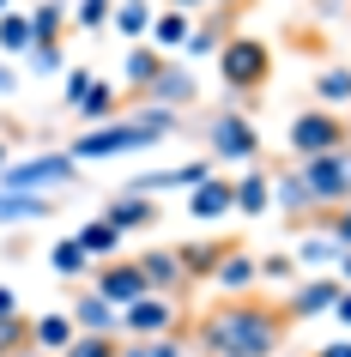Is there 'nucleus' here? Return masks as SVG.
I'll use <instances>...</instances> for the list:
<instances>
[{
  "mask_svg": "<svg viewBox=\"0 0 351 357\" xmlns=\"http://www.w3.org/2000/svg\"><path fill=\"white\" fill-rule=\"evenodd\" d=\"M267 176H273V206L303 230V225L315 218V194H309V182H303V169L285 164V169H267Z\"/></svg>",
  "mask_w": 351,
  "mask_h": 357,
  "instance_id": "11",
  "label": "nucleus"
},
{
  "mask_svg": "<svg viewBox=\"0 0 351 357\" xmlns=\"http://www.w3.org/2000/svg\"><path fill=\"white\" fill-rule=\"evenodd\" d=\"M212 169H218L212 158H188V164H170V169H140L128 188H133V194H151V200H158V194H170V188H200Z\"/></svg>",
  "mask_w": 351,
  "mask_h": 357,
  "instance_id": "9",
  "label": "nucleus"
},
{
  "mask_svg": "<svg viewBox=\"0 0 351 357\" xmlns=\"http://www.w3.org/2000/svg\"><path fill=\"white\" fill-rule=\"evenodd\" d=\"M176 327H188V321H182V303L164 297V291H146V297H133L128 309H121V333H133V339L176 333Z\"/></svg>",
  "mask_w": 351,
  "mask_h": 357,
  "instance_id": "7",
  "label": "nucleus"
},
{
  "mask_svg": "<svg viewBox=\"0 0 351 357\" xmlns=\"http://www.w3.org/2000/svg\"><path fill=\"white\" fill-rule=\"evenodd\" d=\"M170 6H182V13H194V6H212V0H170Z\"/></svg>",
  "mask_w": 351,
  "mask_h": 357,
  "instance_id": "47",
  "label": "nucleus"
},
{
  "mask_svg": "<svg viewBox=\"0 0 351 357\" xmlns=\"http://www.w3.org/2000/svg\"><path fill=\"white\" fill-rule=\"evenodd\" d=\"M200 133H206L212 164H260V128L237 109V103H230V109H206Z\"/></svg>",
  "mask_w": 351,
  "mask_h": 357,
  "instance_id": "3",
  "label": "nucleus"
},
{
  "mask_svg": "<svg viewBox=\"0 0 351 357\" xmlns=\"http://www.w3.org/2000/svg\"><path fill=\"white\" fill-rule=\"evenodd\" d=\"M85 85H91V67H73V73H67V109L85 97Z\"/></svg>",
  "mask_w": 351,
  "mask_h": 357,
  "instance_id": "40",
  "label": "nucleus"
},
{
  "mask_svg": "<svg viewBox=\"0 0 351 357\" xmlns=\"http://www.w3.org/2000/svg\"><path fill=\"white\" fill-rule=\"evenodd\" d=\"M188 31H194V13H182V6H164V13L151 19V31H146V37L158 43V49H182V43H188Z\"/></svg>",
  "mask_w": 351,
  "mask_h": 357,
  "instance_id": "28",
  "label": "nucleus"
},
{
  "mask_svg": "<svg viewBox=\"0 0 351 357\" xmlns=\"http://www.w3.org/2000/svg\"><path fill=\"white\" fill-rule=\"evenodd\" d=\"M200 97V85H194V73H188L182 61H170L164 73H158V85L146 91V103H164V109H188Z\"/></svg>",
  "mask_w": 351,
  "mask_h": 357,
  "instance_id": "16",
  "label": "nucleus"
},
{
  "mask_svg": "<svg viewBox=\"0 0 351 357\" xmlns=\"http://www.w3.org/2000/svg\"><path fill=\"white\" fill-rule=\"evenodd\" d=\"M49 194H31V188H0V230L6 225H37V218H49Z\"/></svg>",
  "mask_w": 351,
  "mask_h": 357,
  "instance_id": "22",
  "label": "nucleus"
},
{
  "mask_svg": "<svg viewBox=\"0 0 351 357\" xmlns=\"http://www.w3.org/2000/svg\"><path fill=\"white\" fill-rule=\"evenodd\" d=\"M19 345H31V321L13 309V315H0V357H6V351H19Z\"/></svg>",
  "mask_w": 351,
  "mask_h": 357,
  "instance_id": "36",
  "label": "nucleus"
},
{
  "mask_svg": "<svg viewBox=\"0 0 351 357\" xmlns=\"http://www.w3.org/2000/svg\"><path fill=\"white\" fill-rule=\"evenodd\" d=\"M13 85H19V73H13V67H0V97L13 91Z\"/></svg>",
  "mask_w": 351,
  "mask_h": 357,
  "instance_id": "45",
  "label": "nucleus"
},
{
  "mask_svg": "<svg viewBox=\"0 0 351 357\" xmlns=\"http://www.w3.org/2000/svg\"><path fill=\"white\" fill-rule=\"evenodd\" d=\"M345 164H351V151H345Z\"/></svg>",
  "mask_w": 351,
  "mask_h": 357,
  "instance_id": "52",
  "label": "nucleus"
},
{
  "mask_svg": "<svg viewBox=\"0 0 351 357\" xmlns=\"http://www.w3.org/2000/svg\"><path fill=\"white\" fill-rule=\"evenodd\" d=\"M339 284H351V255L339 248Z\"/></svg>",
  "mask_w": 351,
  "mask_h": 357,
  "instance_id": "46",
  "label": "nucleus"
},
{
  "mask_svg": "<svg viewBox=\"0 0 351 357\" xmlns=\"http://www.w3.org/2000/svg\"><path fill=\"white\" fill-rule=\"evenodd\" d=\"M115 13V0H79V13H73V31H103Z\"/></svg>",
  "mask_w": 351,
  "mask_h": 357,
  "instance_id": "37",
  "label": "nucleus"
},
{
  "mask_svg": "<svg viewBox=\"0 0 351 357\" xmlns=\"http://www.w3.org/2000/svg\"><path fill=\"white\" fill-rule=\"evenodd\" d=\"M6 357H49V351H43L37 339H31V345H19V351H6Z\"/></svg>",
  "mask_w": 351,
  "mask_h": 357,
  "instance_id": "43",
  "label": "nucleus"
},
{
  "mask_svg": "<svg viewBox=\"0 0 351 357\" xmlns=\"http://www.w3.org/2000/svg\"><path fill=\"white\" fill-rule=\"evenodd\" d=\"M339 291H345L339 279H309V284H297L291 297H285V315H291V327H297V321H315V315H327L333 303H339Z\"/></svg>",
  "mask_w": 351,
  "mask_h": 357,
  "instance_id": "14",
  "label": "nucleus"
},
{
  "mask_svg": "<svg viewBox=\"0 0 351 357\" xmlns=\"http://www.w3.org/2000/svg\"><path fill=\"white\" fill-rule=\"evenodd\" d=\"M61 61H67L61 49H31V73H37V79H49V73H61Z\"/></svg>",
  "mask_w": 351,
  "mask_h": 357,
  "instance_id": "38",
  "label": "nucleus"
},
{
  "mask_svg": "<svg viewBox=\"0 0 351 357\" xmlns=\"http://www.w3.org/2000/svg\"><path fill=\"white\" fill-rule=\"evenodd\" d=\"M0 49L6 55H31V13H0Z\"/></svg>",
  "mask_w": 351,
  "mask_h": 357,
  "instance_id": "31",
  "label": "nucleus"
},
{
  "mask_svg": "<svg viewBox=\"0 0 351 357\" xmlns=\"http://www.w3.org/2000/svg\"><path fill=\"white\" fill-rule=\"evenodd\" d=\"M224 37H230V6H212L194 31H188V43H182V55L188 61H200V55H218L224 49Z\"/></svg>",
  "mask_w": 351,
  "mask_h": 357,
  "instance_id": "19",
  "label": "nucleus"
},
{
  "mask_svg": "<svg viewBox=\"0 0 351 357\" xmlns=\"http://www.w3.org/2000/svg\"><path fill=\"white\" fill-rule=\"evenodd\" d=\"M237 212H242V218L273 212V176H267V164H242V176H237Z\"/></svg>",
  "mask_w": 351,
  "mask_h": 357,
  "instance_id": "17",
  "label": "nucleus"
},
{
  "mask_svg": "<svg viewBox=\"0 0 351 357\" xmlns=\"http://www.w3.org/2000/svg\"><path fill=\"white\" fill-rule=\"evenodd\" d=\"M230 236H206V243H176V255H182V266H188V279L200 284V279H212V273H218V261L224 255H230Z\"/></svg>",
  "mask_w": 351,
  "mask_h": 357,
  "instance_id": "20",
  "label": "nucleus"
},
{
  "mask_svg": "<svg viewBox=\"0 0 351 357\" xmlns=\"http://www.w3.org/2000/svg\"><path fill=\"white\" fill-rule=\"evenodd\" d=\"M73 236H79V248H85V255H91V261H110L115 248L128 243V236H121V230H115L110 218H103V212H97V218H85V225H79Z\"/></svg>",
  "mask_w": 351,
  "mask_h": 357,
  "instance_id": "25",
  "label": "nucleus"
},
{
  "mask_svg": "<svg viewBox=\"0 0 351 357\" xmlns=\"http://www.w3.org/2000/svg\"><path fill=\"white\" fill-rule=\"evenodd\" d=\"M315 357H351V339H333V345H321Z\"/></svg>",
  "mask_w": 351,
  "mask_h": 357,
  "instance_id": "42",
  "label": "nucleus"
},
{
  "mask_svg": "<svg viewBox=\"0 0 351 357\" xmlns=\"http://www.w3.org/2000/svg\"><path fill=\"white\" fill-rule=\"evenodd\" d=\"M67 24H73V13H67L61 0H37V6H31V49H61Z\"/></svg>",
  "mask_w": 351,
  "mask_h": 357,
  "instance_id": "18",
  "label": "nucleus"
},
{
  "mask_svg": "<svg viewBox=\"0 0 351 357\" xmlns=\"http://www.w3.org/2000/svg\"><path fill=\"white\" fill-rule=\"evenodd\" d=\"M297 169H303V182H309L315 206H345V200H351V164H345V151L297 158Z\"/></svg>",
  "mask_w": 351,
  "mask_h": 357,
  "instance_id": "6",
  "label": "nucleus"
},
{
  "mask_svg": "<svg viewBox=\"0 0 351 357\" xmlns=\"http://www.w3.org/2000/svg\"><path fill=\"white\" fill-rule=\"evenodd\" d=\"M91 291L103 303H115V309H128L133 297H146V273H140L133 255H110V261L91 266Z\"/></svg>",
  "mask_w": 351,
  "mask_h": 357,
  "instance_id": "8",
  "label": "nucleus"
},
{
  "mask_svg": "<svg viewBox=\"0 0 351 357\" xmlns=\"http://www.w3.org/2000/svg\"><path fill=\"white\" fill-rule=\"evenodd\" d=\"M224 212H237V176H206L200 188H188V218L194 225H218Z\"/></svg>",
  "mask_w": 351,
  "mask_h": 357,
  "instance_id": "10",
  "label": "nucleus"
},
{
  "mask_svg": "<svg viewBox=\"0 0 351 357\" xmlns=\"http://www.w3.org/2000/svg\"><path fill=\"white\" fill-rule=\"evenodd\" d=\"M13 309H19V297H13V291L0 284V315H13Z\"/></svg>",
  "mask_w": 351,
  "mask_h": 357,
  "instance_id": "44",
  "label": "nucleus"
},
{
  "mask_svg": "<svg viewBox=\"0 0 351 357\" xmlns=\"http://www.w3.org/2000/svg\"><path fill=\"white\" fill-rule=\"evenodd\" d=\"M115 357H188V333H146V339H128Z\"/></svg>",
  "mask_w": 351,
  "mask_h": 357,
  "instance_id": "27",
  "label": "nucleus"
},
{
  "mask_svg": "<svg viewBox=\"0 0 351 357\" xmlns=\"http://www.w3.org/2000/svg\"><path fill=\"white\" fill-rule=\"evenodd\" d=\"M273 357H291V351H273Z\"/></svg>",
  "mask_w": 351,
  "mask_h": 357,
  "instance_id": "51",
  "label": "nucleus"
},
{
  "mask_svg": "<svg viewBox=\"0 0 351 357\" xmlns=\"http://www.w3.org/2000/svg\"><path fill=\"white\" fill-rule=\"evenodd\" d=\"M103 218H110V225L121 230V236H133V230H151V225H158V218H164V206H158L151 194H133V188H121V194L110 200V206H103Z\"/></svg>",
  "mask_w": 351,
  "mask_h": 357,
  "instance_id": "13",
  "label": "nucleus"
},
{
  "mask_svg": "<svg viewBox=\"0 0 351 357\" xmlns=\"http://www.w3.org/2000/svg\"><path fill=\"white\" fill-rule=\"evenodd\" d=\"M6 6H13V0H0V13H6Z\"/></svg>",
  "mask_w": 351,
  "mask_h": 357,
  "instance_id": "50",
  "label": "nucleus"
},
{
  "mask_svg": "<svg viewBox=\"0 0 351 357\" xmlns=\"http://www.w3.org/2000/svg\"><path fill=\"white\" fill-rule=\"evenodd\" d=\"M164 67H170V55H164L151 37H140V43L128 49V67H121V79H128V91H151Z\"/></svg>",
  "mask_w": 351,
  "mask_h": 357,
  "instance_id": "15",
  "label": "nucleus"
},
{
  "mask_svg": "<svg viewBox=\"0 0 351 357\" xmlns=\"http://www.w3.org/2000/svg\"><path fill=\"white\" fill-rule=\"evenodd\" d=\"M309 225H315V230H327L333 243H339V248L351 255V200H345V206H315V218H309Z\"/></svg>",
  "mask_w": 351,
  "mask_h": 357,
  "instance_id": "32",
  "label": "nucleus"
},
{
  "mask_svg": "<svg viewBox=\"0 0 351 357\" xmlns=\"http://www.w3.org/2000/svg\"><path fill=\"white\" fill-rule=\"evenodd\" d=\"M73 315H37L31 321V339H37L43 351H67V345H73Z\"/></svg>",
  "mask_w": 351,
  "mask_h": 357,
  "instance_id": "30",
  "label": "nucleus"
},
{
  "mask_svg": "<svg viewBox=\"0 0 351 357\" xmlns=\"http://www.w3.org/2000/svg\"><path fill=\"white\" fill-rule=\"evenodd\" d=\"M6 164H13V146H6V139H0V169H6Z\"/></svg>",
  "mask_w": 351,
  "mask_h": 357,
  "instance_id": "48",
  "label": "nucleus"
},
{
  "mask_svg": "<svg viewBox=\"0 0 351 357\" xmlns=\"http://www.w3.org/2000/svg\"><path fill=\"white\" fill-rule=\"evenodd\" d=\"M67 315H73L79 333H115V327H121V309H115V303H103L97 291L73 297V309H67Z\"/></svg>",
  "mask_w": 351,
  "mask_h": 357,
  "instance_id": "23",
  "label": "nucleus"
},
{
  "mask_svg": "<svg viewBox=\"0 0 351 357\" xmlns=\"http://www.w3.org/2000/svg\"><path fill=\"white\" fill-rule=\"evenodd\" d=\"M115 351H121V339H115V333H73V345L55 351V357H115Z\"/></svg>",
  "mask_w": 351,
  "mask_h": 357,
  "instance_id": "34",
  "label": "nucleus"
},
{
  "mask_svg": "<svg viewBox=\"0 0 351 357\" xmlns=\"http://www.w3.org/2000/svg\"><path fill=\"white\" fill-rule=\"evenodd\" d=\"M218 79L230 97H260L267 79H273V49L260 37H224L218 49Z\"/></svg>",
  "mask_w": 351,
  "mask_h": 357,
  "instance_id": "2",
  "label": "nucleus"
},
{
  "mask_svg": "<svg viewBox=\"0 0 351 357\" xmlns=\"http://www.w3.org/2000/svg\"><path fill=\"white\" fill-rule=\"evenodd\" d=\"M315 97L321 103H351V67H321L315 73Z\"/></svg>",
  "mask_w": 351,
  "mask_h": 357,
  "instance_id": "33",
  "label": "nucleus"
},
{
  "mask_svg": "<svg viewBox=\"0 0 351 357\" xmlns=\"http://www.w3.org/2000/svg\"><path fill=\"white\" fill-rule=\"evenodd\" d=\"M291 273H297V266H291V255H267V261H260V279H273V284H285Z\"/></svg>",
  "mask_w": 351,
  "mask_h": 357,
  "instance_id": "39",
  "label": "nucleus"
},
{
  "mask_svg": "<svg viewBox=\"0 0 351 357\" xmlns=\"http://www.w3.org/2000/svg\"><path fill=\"white\" fill-rule=\"evenodd\" d=\"M151 19H158V6H151V0H115V13H110V24H115V31H121L128 43L146 37Z\"/></svg>",
  "mask_w": 351,
  "mask_h": 357,
  "instance_id": "26",
  "label": "nucleus"
},
{
  "mask_svg": "<svg viewBox=\"0 0 351 357\" xmlns=\"http://www.w3.org/2000/svg\"><path fill=\"white\" fill-rule=\"evenodd\" d=\"M79 182L73 151H37V158H13L0 169V188H31V194H61Z\"/></svg>",
  "mask_w": 351,
  "mask_h": 357,
  "instance_id": "4",
  "label": "nucleus"
},
{
  "mask_svg": "<svg viewBox=\"0 0 351 357\" xmlns=\"http://www.w3.org/2000/svg\"><path fill=\"white\" fill-rule=\"evenodd\" d=\"M73 115L85 121V128H97V121H115V115H121V91H115L110 79H97V73H91V85H85V97L73 103Z\"/></svg>",
  "mask_w": 351,
  "mask_h": 357,
  "instance_id": "21",
  "label": "nucleus"
},
{
  "mask_svg": "<svg viewBox=\"0 0 351 357\" xmlns=\"http://www.w3.org/2000/svg\"><path fill=\"white\" fill-rule=\"evenodd\" d=\"M333 315H339V321H345V327H351V284H345V291H339V303H333Z\"/></svg>",
  "mask_w": 351,
  "mask_h": 357,
  "instance_id": "41",
  "label": "nucleus"
},
{
  "mask_svg": "<svg viewBox=\"0 0 351 357\" xmlns=\"http://www.w3.org/2000/svg\"><path fill=\"white\" fill-rule=\"evenodd\" d=\"M140 261V273H146V291H164V297H182L188 284V266H182V255L176 248H146V255H133Z\"/></svg>",
  "mask_w": 351,
  "mask_h": 357,
  "instance_id": "12",
  "label": "nucleus"
},
{
  "mask_svg": "<svg viewBox=\"0 0 351 357\" xmlns=\"http://www.w3.org/2000/svg\"><path fill=\"white\" fill-rule=\"evenodd\" d=\"M285 333H291L285 303H267L255 291H230L194 321V339L206 357H273L285 351Z\"/></svg>",
  "mask_w": 351,
  "mask_h": 357,
  "instance_id": "1",
  "label": "nucleus"
},
{
  "mask_svg": "<svg viewBox=\"0 0 351 357\" xmlns=\"http://www.w3.org/2000/svg\"><path fill=\"white\" fill-rule=\"evenodd\" d=\"M255 279H260V261H255V248H230L218 261V273H212V284H224V291H255Z\"/></svg>",
  "mask_w": 351,
  "mask_h": 357,
  "instance_id": "24",
  "label": "nucleus"
},
{
  "mask_svg": "<svg viewBox=\"0 0 351 357\" xmlns=\"http://www.w3.org/2000/svg\"><path fill=\"white\" fill-rule=\"evenodd\" d=\"M285 146H291V158L345 151V146H351V128L339 121V109H303V115H291V128H285Z\"/></svg>",
  "mask_w": 351,
  "mask_h": 357,
  "instance_id": "5",
  "label": "nucleus"
},
{
  "mask_svg": "<svg viewBox=\"0 0 351 357\" xmlns=\"http://www.w3.org/2000/svg\"><path fill=\"white\" fill-rule=\"evenodd\" d=\"M49 266H55L61 279H85V273H91V255H85V248H79V236H61L55 248H49Z\"/></svg>",
  "mask_w": 351,
  "mask_h": 357,
  "instance_id": "29",
  "label": "nucleus"
},
{
  "mask_svg": "<svg viewBox=\"0 0 351 357\" xmlns=\"http://www.w3.org/2000/svg\"><path fill=\"white\" fill-rule=\"evenodd\" d=\"M297 261L303 266H327V261H339V243H333L327 230H309V236L297 243Z\"/></svg>",
  "mask_w": 351,
  "mask_h": 357,
  "instance_id": "35",
  "label": "nucleus"
},
{
  "mask_svg": "<svg viewBox=\"0 0 351 357\" xmlns=\"http://www.w3.org/2000/svg\"><path fill=\"white\" fill-rule=\"evenodd\" d=\"M212 6H237V0H212Z\"/></svg>",
  "mask_w": 351,
  "mask_h": 357,
  "instance_id": "49",
  "label": "nucleus"
}]
</instances>
